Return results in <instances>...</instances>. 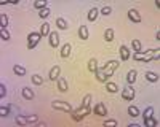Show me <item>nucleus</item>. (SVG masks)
Masks as SVG:
<instances>
[{"label": "nucleus", "instance_id": "obj_15", "mask_svg": "<svg viewBox=\"0 0 160 127\" xmlns=\"http://www.w3.org/2000/svg\"><path fill=\"white\" fill-rule=\"evenodd\" d=\"M98 15H99V10H98V8H95V6H93V8L88 11V21H90V22H95V21H96V18H98Z\"/></svg>", "mask_w": 160, "mask_h": 127}, {"label": "nucleus", "instance_id": "obj_4", "mask_svg": "<svg viewBox=\"0 0 160 127\" xmlns=\"http://www.w3.org/2000/svg\"><path fill=\"white\" fill-rule=\"evenodd\" d=\"M133 59L135 60H140V62H151V60H154V56H152L149 51H140V53H135L133 54Z\"/></svg>", "mask_w": 160, "mask_h": 127}, {"label": "nucleus", "instance_id": "obj_27", "mask_svg": "<svg viewBox=\"0 0 160 127\" xmlns=\"http://www.w3.org/2000/svg\"><path fill=\"white\" fill-rule=\"evenodd\" d=\"M131 46H133V51H135V53L143 51V48H141V41H140V40H131Z\"/></svg>", "mask_w": 160, "mask_h": 127}, {"label": "nucleus", "instance_id": "obj_28", "mask_svg": "<svg viewBox=\"0 0 160 127\" xmlns=\"http://www.w3.org/2000/svg\"><path fill=\"white\" fill-rule=\"evenodd\" d=\"M47 0H35V2H34V6H35V8H39V10H43V8H47Z\"/></svg>", "mask_w": 160, "mask_h": 127}, {"label": "nucleus", "instance_id": "obj_14", "mask_svg": "<svg viewBox=\"0 0 160 127\" xmlns=\"http://www.w3.org/2000/svg\"><path fill=\"white\" fill-rule=\"evenodd\" d=\"M71 49H72V46L69 45V43L62 45V48H61V57H62V59L69 57V56H71Z\"/></svg>", "mask_w": 160, "mask_h": 127}, {"label": "nucleus", "instance_id": "obj_38", "mask_svg": "<svg viewBox=\"0 0 160 127\" xmlns=\"http://www.w3.org/2000/svg\"><path fill=\"white\" fill-rule=\"evenodd\" d=\"M5 95H6V86L2 83V84H0V98H3Z\"/></svg>", "mask_w": 160, "mask_h": 127}, {"label": "nucleus", "instance_id": "obj_3", "mask_svg": "<svg viewBox=\"0 0 160 127\" xmlns=\"http://www.w3.org/2000/svg\"><path fill=\"white\" fill-rule=\"evenodd\" d=\"M27 38H29V40H27V48H29V49H34V48L37 46L39 41L42 40V33H40V32H31Z\"/></svg>", "mask_w": 160, "mask_h": 127}, {"label": "nucleus", "instance_id": "obj_32", "mask_svg": "<svg viewBox=\"0 0 160 127\" xmlns=\"http://www.w3.org/2000/svg\"><path fill=\"white\" fill-rule=\"evenodd\" d=\"M91 95L90 94H87L85 97H83V103H82V107H91Z\"/></svg>", "mask_w": 160, "mask_h": 127}, {"label": "nucleus", "instance_id": "obj_36", "mask_svg": "<svg viewBox=\"0 0 160 127\" xmlns=\"http://www.w3.org/2000/svg\"><path fill=\"white\" fill-rule=\"evenodd\" d=\"M0 37H2V40H5V41L10 40V33H8V30L2 27V29H0Z\"/></svg>", "mask_w": 160, "mask_h": 127}, {"label": "nucleus", "instance_id": "obj_31", "mask_svg": "<svg viewBox=\"0 0 160 127\" xmlns=\"http://www.w3.org/2000/svg\"><path fill=\"white\" fill-rule=\"evenodd\" d=\"M10 108H11V105H6V107H2V108H0V116H2V118L8 116V115H10Z\"/></svg>", "mask_w": 160, "mask_h": 127}, {"label": "nucleus", "instance_id": "obj_2", "mask_svg": "<svg viewBox=\"0 0 160 127\" xmlns=\"http://www.w3.org/2000/svg\"><path fill=\"white\" fill-rule=\"evenodd\" d=\"M39 121V118L37 115H29V116H16L15 119V122L18 125H29V124H34V122H37Z\"/></svg>", "mask_w": 160, "mask_h": 127}, {"label": "nucleus", "instance_id": "obj_9", "mask_svg": "<svg viewBox=\"0 0 160 127\" xmlns=\"http://www.w3.org/2000/svg\"><path fill=\"white\" fill-rule=\"evenodd\" d=\"M128 18H130V21H133V22H141V15H140V11L138 10H135V8H131V10H128Z\"/></svg>", "mask_w": 160, "mask_h": 127}, {"label": "nucleus", "instance_id": "obj_33", "mask_svg": "<svg viewBox=\"0 0 160 127\" xmlns=\"http://www.w3.org/2000/svg\"><path fill=\"white\" fill-rule=\"evenodd\" d=\"M151 116H154V108H152V107H147V108L144 110L143 118H144V119H147V118H151Z\"/></svg>", "mask_w": 160, "mask_h": 127}, {"label": "nucleus", "instance_id": "obj_17", "mask_svg": "<svg viewBox=\"0 0 160 127\" xmlns=\"http://www.w3.org/2000/svg\"><path fill=\"white\" fill-rule=\"evenodd\" d=\"M58 89L61 91V92H66L67 91V81L64 78H61V76L58 78Z\"/></svg>", "mask_w": 160, "mask_h": 127}, {"label": "nucleus", "instance_id": "obj_29", "mask_svg": "<svg viewBox=\"0 0 160 127\" xmlns=\"http://www.w3.org/2000/svg\"><path fill=\"white\" fill-rule=\"evenodd\" d=\"M88 70H90V72H93V73L98 70V62H96V59H91L88 62Z\"/></svg>", "mask_w": 160, "mask_h": 127}, {"label": "nucleus", "instance_id": "obj_22", "mask_svg": "<svg viewBox=\"0 0 160 127\" xmlns=\"http://www.w3.org/2000/svg\"><path fill=\"white\" fill-rule=\"evenodd\" d=\"M158 124V121L154 118V116H151V118H147V119H144V125H147V127H155Z\"/></svg>", "mask_w": 160, "mask_h": 127}, {"label": "nucleus", "instance_id": "obj_10", "mask_svg": "<svg viewBox=\"0 0 160 127\" xmlns=\"http://www.w3.org/2000/svg\"><path fill=\"white\" fill-rule=\"evenodd\" d=\"M59 72H61L59 65H54V67L50 70V73H48V78H50L51 81H54V80L58 81V78H59Z\"/></svg>", "mask_w": 160, "mask_h": 127}, {"label": "nucleus", "instance_id": "obj_1", "mask_svg": "<svg viewBox=\"0 0 160 127\" xmlns=\"http://www.w3.org/2000/svg\"><path fill=\"white\" fill-rule=\"evenodd\" d=\"M91 113V107H80L77 110H72L71 115H72V119L74 121H82L85 116H88Z\"/></svg>", "mask_w": 160, "mask_h": 127}, {"label": "nucleus", "instance_id": "obj_6", "mask_svg": "<svg viewBox=\"0 0 160 127\" xmlns=\"http://www.w3.org/2000/svg\"><path fill=\"white\" fill-rule=\"evenodd\" d=\"M122 98L127 102H131L135 98V89L133 88H125L122 89Z\"/></svg>", "mask_w": 160, "mask_h": 127}, {"label": "nucleus", "instance_id": "obj_16", "mask_svg": "<svg viewBox=\"0 0 160 127\" xmlns=\"http://www.w3.org/2000/svg\"><path fill=\"white\" fill-rule=\"evenodd\" d=\"M79 37L82 40H88V27L87 26H80L79 29Z\"/></svg>", "mask_w": 160, "mask_h": 127}, {"label": "nucleus", "instance_id": "obj_8", "mask_svg": "<svg viewBox=\"0 0 160 127\" xmlns=\"http://www.w3.org/2000/svg\"><path fill=\"white\" fill-rule=\"evenodd\" d=\"M93 111H95V115H98V116H106L107 115V108H106L104 103H96Z\"/></svg>", "mask_w": 160, "mask_h": 127}, {"label": "nucleus", "instance_id": "obj_5", "mask_svg": "<svg viewBox=\"0 0 160 127\" xmlns=\"http://www.w3.org/2000/svg\"><path fill=\"white\" fill-rule=\"evenodd\" d=\"M51 107L54 110H61V111H66V113H71L72 111V107L69 105L67 102H61V100H54L51 102Z\"/></svg>", "mask_w": 160, "mask_h": 127}, {"label": "nucleus", "instance_id": "obj_20", "mask_svg": "<svg viewBox=\"0 0 160 127\" xmlns=\"http://www.w3.org/2000/svg\"><path fill=\"white\" fill-rule=\"evenodd\" d=\"M56 26L59 27L61 30H67V27H69V26H67V21L62 19V18H58V19H56Z\"/></svg>", "mask_w": 160, "mask_h": 127}, {"label": "nucleus", "instance_id": "obj_12", "mask_svg": "<svg viewBox=\"0 0 160 127\" xmlns=\"http://www.w3.org/2000/svg\"><path fill=\"white\" fill-rule=\"evenodd\" d=\"M144 78L147 80L149 83H157L158 81V73H155V72H146V75H144Z\"/></svg>", "mask_w": 160, "mask_h": 127}, {"label": "nucleus", "instance_id": "obj_26", "mask_svg": "<svg viewBox=\"0 0 160 127\" xmlns=\"http://www.w3.org/2000/svg\"><path fill=\"white\" fill-rule=\"evenodd\" d=\"M31 80H32V83L35 84V86H42V84H43V78H42L40 75H32Z\"/></svg>", "mask_w": 160, "mask_h": 127}, {"label": "nucleus", "instance_id": "obj_34", "mask_svg": "<svg viewBox=\"0 0 160 127\" xmlns=\"http://www.w3.org/2000/svg\"><path fill=\"white\" fill-rule=\"evenodd\" d=\"M8 16H6V15H2V16H0V24H2V27H3V29H6V27H8Z\"/></svg>", "mask_w": 160, "mask_h": 127}, {"label": "nucleus", "instance_id": "obj_23", "mask_svg": "<svg viewBox=\"0 0 160 127\" xmlns=\"http://www.w3.org/2000/svg\"><path fill=\"white\" fill-rule=\"evenodd\" d=\"M95 73H96V80H98L99 83H106V81H107V78H106V75H104L102 70H99V68H98Z\"/></svg>", "mask_w": 160, "mask_h": 127}, {"label": "nucleus", "instance_id": "obj_13", "mask_svg": "<svg viewBox=\"0 0 160 127\" xmlns=\"http://www.w3.org/2000/svg\"><path fill=\"white\" fill-rule=\"evenodd\" d=\"M21 92H23V97L26 98V100H32V98L35 97L34 91H32V89H29V88H23V89H21Z\"/></svg>", "mask_w": 160, "mask_h": 127}, {"label": "nucleus", "instance_id": "obj_24", "mask_svg": "<svg viewBox=\"0 0 160 127\" xmlns=\"http://www.w3.org/2000/svg\"><path fill=\"white\" fill-rule=\"evenodd\" d=\"M40 33H42V37H45V35H50V24H48V22H43V24H42Z\"/></svg>", "mask_w": 160, "mask_h": 127}, {"label": "nucleus", "instance_id": "obj_35", "mask_svg": "<svg viewBox=\"0 0 160 127\" xmlns=\"http://www.w3.org/2000/svg\"><path fill=\"white\" fill-rule=\"evenodd\" d=\"M50 13H51L50 8L47 6V8H43V10H40V11H39V16H40V18H48V16H50Z\"/></svg>", "mask_w": 160, "mask_h": 127}, {"label": "nucleus", "instance_id": "obj_7", "mask_svg": "<svg viewBox=\"0 0 160 127\" xmlns=\"http://www.w3.org/2000/svg\"><path fill=\"white\" fill-rule=\"evenodd\" d=\"M48 41H50L51 48H58L59 46V35H58V32H50V35H48Z\"/></svg>", "mask_w": 160, "mask_h": 127}, {"label": "nucleus", "instance_id": "obj_37", "mask_svg": "<svg viewBox=\"0 0 160 127\" xmlns=\"http://www.w3.org/2000/svg\"><path fill=\"white\" fill-rule=\"evenodd\" d=\"M101 15L102 16H109L110 15V13H112V8H110V6H102V8H101Z\"/></svg>", "mask_w": 160, "mask_h": 127}, {"label": "nucleus", "instance_id": "obj_39", "mask_svg": "<svg viewBox=\"0 0 160 127\" xmlns=\"http://www.w3.org/2000/svg\"><path fill=\"white\" fill-rule=\"evenodd\" d=\"M119 122L115 121V119H106V121H104V125H117Z\"/></svg>", "mask_w": 160, "mask_h": 127}, {"label": "nucleus", "instance_id": "obj_30", "mask_svg": "<svg viewBox=\"0 0 160 127\" xmlns=\"http://www.w3.org/2000/svg\"><path fill=\"white\" fill-rule=\"evenodd\" d=\"M104 38H106V41H112L114 40V30L112 29H106V32H104Z\"/></svg>", "mask_w": 160, "mask_h": 127}, {"label": "nucleus", "instance_id": "obj_25", "mask_svg": "<svg viewBox=\"0 0 160 127\" xmlns=\"http://www.w3.org/2000/svg\"><path fill=\"white\" fill-rule=\"evenodd\" d=\"M13 72H15L18 76H24L26 75V68L23 65H15V67H13Z\"/></svg>", "mask_w": 160, "mask_h": 127}, {"label": "nucleus", "instance_id": "obj_11", "mask_svg": "<svg viewBox=\"0 0 160 127\" xmlns=\"http://www.w3.org/2000/svg\"><path fill=\"white\" fill-rule=\"evenodd\" d=\"M120 57H122V60H128L131 57V51L128 49V46H125V45L120 46Z\"/></svg>", "mask_w": 160, "mask_h": 127}, {"label": "nucleus", "instance_id": "obj_18", "mask_svg": "<svg viewBox=\"0 0 160 127\" xmlns=\"http://www.w3.org/2000/svg\"><path fill=\"white\" fill-rule=\"evenodd\" d=\"M106 89H107V92H110V94L119 92V86H117L115 83H106Z\"/></svg>", "mask_w": 160, "mask_h": 127}, {"label": "nucleus", "instance_id": "obj_21", "mask_svg": "<svg viewBox=\"0 0 160 127\" xmlns=\"http://www.w3.org/2000/svg\"><path fill=\"white\" fill-rule=\"evenodd\" d=\"M136 75H138V72H136V70H130V72H128V75H127V81H128L130 84H133V83L136 81Z\"/></svg>", "mask_w": 160, "mask_h": 127}, {"label": "nucleus", "instance_id": "obj_19", "mask_svg": "<svg viewBox=\"0 0 160 127\" xmlns=\"http://www.w3.org/2000/svg\"><path fill=\"white\" fill-rule=\"evenodd\" d=\"M128 115L131 118H138V116H140V110H138V107H135V105H130V107H128Z\"/></svg>", "mask_w": 160, "mask_h": 127}]
</instances>
